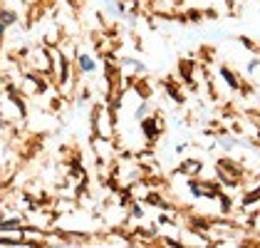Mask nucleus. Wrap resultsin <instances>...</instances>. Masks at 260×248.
Returning a JSON list of instances; mask_svg holds the SVG:
<instances>
[{"label":"nucleus","mask_w":260,"mask_h":248,"mask_svg":"<svg viewBox=\"0 0 260 248\" xmlns=\"http://www.w3.org/2000/svg\"><path fill=\"white\" fill-rule=\"evenodd\" d=\"M13 20H15V15H13V13H8V10H5V13H0V22H3V25H10Z\"/></svg>","instance_id":"obj_1"},{"label":"nucleus","mask_w":260,"mask_h":248,"mask_svg":"<svg viewBox=\"0 0 260 248\" xmlns=\"http://www.w3.org/2000/svg\"><path fill=\"white\" fill-rule=\"evenodd\" d=\"M3 30H5V25H3V22H0V38H3Z\"/></svg>","instance_id":"obj_2"}]
</instances>
